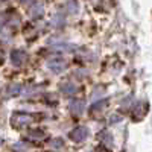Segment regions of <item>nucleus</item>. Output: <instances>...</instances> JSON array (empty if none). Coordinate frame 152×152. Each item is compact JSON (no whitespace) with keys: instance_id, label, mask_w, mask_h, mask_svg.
I'll use <instances>...</instances> for the list:
<instances>
[{"instance_id":"obj_1","label":"nucleus","mask_w":152,"mask_h":152,"mask_svg":"<svg viewBox=\"0 0 152 152\" xmlns=\"http://www.w3.org/2000/svg\"><path fill=\"white\" fill-rule=\"evenodd\" d=\"M38 117L40 116H32V114H28V113H14L11 117V122L14 126H26Z\"/></svg>"},{"instance_id":"obj_2","label":"nucleus","mask_w":152,"mask_h":152,"mask_svg":"<svg viewBox=\"0 0 152 152\" xmlns=\"http://www.w3.org/2000/svg\"><path fill=\"white\" fill-rule=\"evenodd\" d=\"M69 135H70V138H72L73 142L81 143V142H84L85 138L88 137V129L85 128V126H78V128L72 129Z\"/></svg>"},{"instance_id":"obj_3","label":"nucleus","mask_w":152,"mask_h":152,"mask_svg":"<svg viewBox=\"0 0 152 152\" xmlns=\"http://www.w3.org/2000/svg\"><path fill=\"white\" fill-rule=\"evenodd\" d=\"M47 67L53 73H62L67 69V62L64 59H52V61L47 62Z\"/></svg>"},{"instance_id":"obj_4","label":"nucleus","mask_w":152,"mask_h":152,"mask_svg":"<svg viewBox=\"0 0 152 152\" xmlns=\"http://www.w3.org/2000/svg\"><path fill=\"white\" fill-rule=\"evenodd\" d=\"M26 59H28V55H26L24 50H12V52H11V62L14 66H17V67L24 64Z\"/></svg>"},{"instance_id":"obj_5","label":"nucleus","mask_w":152,"mask_h":152,"mask_svg":"<svg viewBox=\"0 0 152 152\" xmlns=\"http://www.w3.org/2000/svg\"><path fill=\"white\" fill-rule=\"evenodd\" d=\"M69 108L75 116H81V114L84 113V102L81 99H72L70 104H69Z\"/></svg>"},{"instance_id":"obj_6","label":"nucleus","mask_w":152,"mask_h":152,"mask_svg":"<svg viewBox=\"0 0 152 152\" xmlns=\"http://www.w3.org/2000/svg\"><path fill=\"white\" fill-rule=\"evenodd\" d=\"M43 12H44L43 5H41V3H35L34 8L31 9V15H32L34 18H38V17H41V15H43Z\"/></svg>"},{"instance_id":"obj_7","label":"nucleus","mask_w":152,"mask_h":152,"mask_svg":"<svg viewBox=\"0 0 152 152\" xmlns=\"http://www.w3.org/2000/svg\"><path fill=\"white\" fill-rule=\"evenodd\" d=\"M61 91L64 93V94H75L76 93V87L73 84H62L61 85Z\"/></svg>"},{"instance_id":"obj_8","label":"nucleus","mask_w":152,"mask_h":152,"mask_svg":"<svg viewBox=\"0 0 152 152\" xmlns=\"http://www.w3.org/2000/svg\"><path fill=\"white\" fill-rule=\"evenodd\" d=\"M20 91H21V88L18 85H11L6 88V94H9V96H17Z\"/></svg>"},{"instance_id":"obj_9","label":"nucleus","mask_w":152,"mask_h":152,"mask_svg":"<svg viewBox=\"0 0 152 152\" xmlns=\"http://www.w3.org/2000/svg\"><path fill=\"white\" fill-rule=\"evenodd\" d=\"M53 24H55V28H62V24H64V15L59 14L53 18Z\"/></svg>"},{"instance_id":"obj_10","label":"nucleus","mask_w":152,"mask_h":152,"mask_svg":"<svg viewBox=\"0 0 152 152\" xmlns=\"http://www.w3.org/2000/svg\"><path fill=\"white\" fill-rule=\"evenodd\" d=\"M56 52L59 50V52H64V50H72V49H75V46H70V44H58V46H55L53 47Z\"/></svg>"},{"instance_id":"obj_11","label":"nucleus","mask_w":152,"mask_h":152,"mask_svg":"<svg viewBox=\"0 0 152 152\" xmlns=\"http://www.w3.org/2000/svg\"><path fill=\"white\" fill-rule=\"evenodd\" d=\"M69 11H70V14H76L78 12V3L75 0H70L69 2Z\"/></svg>"},{"instance_id":"obj_12","label":"nucleus","mask_w":152,"mask_h":152,"mask_svg":"<svg viewBox=\"0 0 152 152\" xmlns=\"http://www.w3.org/2000/svg\"><path fill=\"white\" fill-rule=\"evenodd\" d=\"M14 148H15V151H17V152H20V151H21V152H24V151L28 149V145H26V143H15V145H14Z\"/></svg>"},{"instance_id":"obj_13","label":"nucleus","mask_w":152,"mask_h":152,"mask_svg":"<svg viewBox=\"0 0 152 152\" xmlns=\"http://www.w3.org/2000/svg\"><path fill=\"white\" fill-rule=\"evenodd\" d=\"M31 135L35 137V138H41V137L44 135V131H41V129H35V131L31 132Z\"/></svg>"},{"instance_id":"obj_14","label":"nucleus","mask_w":152,"mask_h":152,"mask_svg":"<svg viewBox=\"0 0 152 152\" xmlns=\"http://www.w3.org/2000/svg\"><path fill=\"white\" fill-rule=\"evenodd\" d=\"M52 145L53 146H62V140H61V138H55V140L52 142Z\"/></svg>"},{"instance_id":"obj_15","label":"nucleus","mask_w":152,"mask_h":152,"mask_svg":"<svg viewBox=\"0 0 152 152\" xmlns=\"http://www.w3.org/2000/svg\"><path fill=\"white\" fill-rule=\"evenodd\" d=\"M21 3H24V5H28V3H31V2H34V0H20Z\"/></svg>"},{"instance_id":"obj_16","label":"nucleus","mask_w":152,"mask_h":152,"mask_svg":"<svg viewBox=\"0 0 152 152\" xmlns=\"http://www.w3.org/2000/svg\"><path fill=\"white\" fill-rule=\"evenodd\" d=\"M2 143H3V138H2V137H0V145H2Z\"/></svg>"}]
</instances>
